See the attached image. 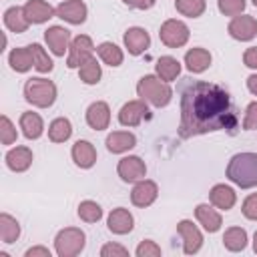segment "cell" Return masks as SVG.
Here are the masks:
<instances>
[{"label": "cell", "instance_id": "obj_1", "mask_svg": "<svg viewBox=\"0 0 257 257\" xmlns=\"http://www.w3.org/2000/svg\"><path fill=\"white\" fill-rule=\"evenodd\" d=\"M237 124V110L231 94L223 86L207 80H193L181 88V139L217 131L235 133Z\"/></svg>", "mask_w": 257, "mask_h": 257}, {"label": "cell", "instance_id": "obj_2", "mask_svg": "<svg viewBox=\"0 0 257 257\" xmlns=\"http://www.w3.org/2000/svg\"><path fill=\"white\" fill-rule=\"evenodd\" d=\"M227 179L241 189L257 187V153H237L229 159Z\"/></svg>", "mask_w": 257, "mask_h": 257}, {"label": "cell", "instance_id": "obj_3", "mask_svg": "<svg viewBox=\"0 0 257 257\" xmlns=\"http://www.w3.org/2000/svg\"><path fill=\"white\" fill-rule=\"evenodd\" d=\"M137 94H139L141 100H145V102H149L157 108H163L171 102L173 88H171L169 82L161 80L157 74H145L137 82Z\"/></svg>", "mask_w": 257, "mask_h": 257}, {"label": "cell", "instance_id": "obj_4", "mask_svg": "<svg viewBox=\"0 0 257 257\" xmlns=\"http://www.w3.org/2000/svg\"><path fill=\"white\" fill-rule=\"evenodd\" d=\"M56 84L42 76H32L24 82V98L36 108H48L56 100Z\"/></svg>", "mask_w": 257, "mask_h": 257}, {"label": "cell", "instance_id": "obj_5", "mask_svg": "<svg viewBox=\"0 0 257 257\" xmlns=\"http://www.w3.org/2000/svg\"><path fill=\"white\" fill-rule=\"evenodd\" d=\"M86 245V235L78 227H64L54 237V251L58 257H76Z\"/></svg>", "mask_w": 257, "mask_h": 257}, {"label": "cell", "instance_id": "obj_6", "mask_svg": "<svg viewBox=\"0 0 257 257\" xmlns=\"http://www.w3.org/2000/svg\"><path fill=\"white\" fill-rule=\"evenodd\" d=\"M189 26L183 22V20H177V18H169L161 24L159 28V38L165 46L169 48H181L189 42Z\"/></svg>", "mask_w": 257, "mask_h": 257}, {"label": "cell", "instance_id": "obj_7", "mask_svg": "<svg viewBox=\"0 0 257 257\" xmlns=\"http://www.w3.org/2000/svg\"><path fill=\"white\" fill-rule=\"evenodd\" d=\"M94 44L92 38L86 34H78L72 38L70 48H68V56H66V66L68 68H78L80 64H84L88 58H92L94 54Z\"/></svg>", "mask_w": 257, "mask_h": 257}, {"label": "cell", "instance_id": "obj_8", "mask_svg": "<svg viewBox=\"0 0 257 257\" xmlns=\"http://www.w3.org/2000/svg\"><path fill=\"white\" fill-rule=\"evenodd\" d=\"M177 233L181 235L183 239V253L185 255H195L199 253V249L203 247V233L201 229L189 221V219H181L177 223Z\"/></svg>", "mask_w": 257, "mask_h": 257}, {"label": "cell", "instance_id": "obj_9", "mask_svg": "<svg viewBox=\"0 0 257 257\" xmlns=\"http://www.w3.org/2000/svg\"><path fill=\"white\" fill-rule=\"evenodd\" d=\"M227 32L231 38L241 40V42H249L257 36V18L251 14H239L233 16V20L227 26Z\"/></svg>", "mask_w": 257, "mask_h": 257}, {"label": "cell", "instance_id": "obj_10", "mask_svg": "<svg viewBox=\"0 0 257 257\" xmlns=\"http://www.w3.org/2000/svg\"><path fill=\"white\" fill-rule=\"evenodd\" d=\"M116 173L118 177L124 181V183H137L141 179H145L147 175V165L141 157L137 155H128V157H122L116 165Z\"/></svg>", "mask_w": 257, "mask_h": 257}, {"label": "cell", "instance_id": "obj_11", "mask_svg": "<svg viewBox=\"0 0 257 257\" xmlns=\"http://www.w3.org/2000/svg\"><path fill=\"white\" fill-rule=\"evenodd\" d=\"M157 197H159V187H157V183L151 181V179H141V181H137L135 187H133V191H131V203H133L135 207H141V209L151 207V205L157 201Z\"/></svg>", "mask_w": 257, "mask_h": 257}, {"label": "cell", "instance_id": "obj_12", "mask_svg": "<svg viewBox=\"0 0 257 257\" xmlns=\"http://www.w3.org/2000/svg\"><path fill=\"white\" fill-rule=\"evenodd\" d=\"M44 40L50 48V52L54 56H64V52H68L70 48V30L64 26H48L44 30Z\"/></svg>", "mask_w": 257, "mask_h": 257}, {"label": "cell", "instance_id": "obj_13", "mask_svg": "<svg viewBox=\"0 0 257 257\" xmlns=\"http://www.w3.org/2000/svg\"><path fill=\"white\" fill-rule=\"evenodd\" d=\"M149 108H147V102L137 98V100H128L120 106L118 110V122L122 126H139L143 122V118L147 116Z\"/></svg>", "mask_w": 257, "mask_h": 257}, {"label": "cell", "instance_id": "obj_14", "mask_svg": "<svg viewBox=\"0 0 257 257\" xmlns=\"http://www.w3.org/2000/svg\"><path fill=\"white\" fill-rule=\"evenodd\" d=\"M56 16L68 24H82L88 16V8L82 0H62L56 6Z\"/></svg>", "mask_w": 257, "mask_h": 257}, {"label": "cell", "instance_id": "obj_15", "mask_svg": "<svg viewBox=\"0 0 257 257\" xmlns=\"http://www.w3.org/2000/svg\"><path fill=\"white\" fill-rule=\"evenodd\" d=\"M122 42H124V48L128 50V54L133 56H139L143 54L145 50H149L151 46V36L145 28L141 26H131L124 34H122Z\"/></svg>", "mask_w": 257, "mask_h": 257}, {"label": "cell", "instance_id": "obj_16", "mask_svg": "<svg viewBox=\"0 0 257 257\" xmlns=\"http://www.w3.org/2000/svg\"><path fill=\"white\" fill-rule=\"evenodd\" d=\"M106 227H108V231L114 233V235H126V233H131L133 227H135V217H133V213H131L128 209L116 207V209H112V211L108 213V217H106Z\"/></svg>", "mask_w": 257, "mask_h": 257}, {"label": "cell", "instance_id": "obj_17", "mask_svg": "<svg viewBox=\"0 0 257 257\" xmlns=\"http://www.w3.org/2000/svg\"><path fill=\"white\" fill-rule=\"evenodd\" d=\"M86 124L94 131H104L110 124V106L104 100H94L86 108Z\"/></svg>", "mask_w": 257, "mask_h": 257}, {"label": "cell", "instance_id": "obj_18", "mask_svg": "<svg viewBox=\"0 0 257 257\" xmlns=\"http://www.w3.org/2000/svg\"><path fill=\"white\" fill-rule=\"evenodd\" d=\"M195 219L199 221V225L207 231V233H217L223 225V217L217 211V207L207 205V203H199L195 207Z\"/></svg>", "mask_w": 257, "mask_h": 257}, {"label": "cell", "instance_id": "obj_19", "mask_svg": "<svg viewBox=\"0 0 257 257\" xmlns=\"http://www.w3.org/2000/svg\"><path fill=\"white\" fill-rule=\"evenodd\" d=\"M209 201H211L213 207H217L221 211H229L237 203V193H235L233 187H229L225 183H217L209 191Z\"/></svg>", "mask_w": 257, "mask_h": 257}, {"label": "cell", "instance_id": "obj_20", "mask_svg": "<svg viewBox=\"0 0 257 257\" xmlns=\"http://www.w3.org/2000/svg\"><path fill=\"white\" fill-rule=\"evenodd\" d=\"M24 14L30 24H44L56 16V8H52L46 0H28L24 4Z\"/></svg>", "mask_w": 257, "mask_h": 257}, {"label": "cell", "instance_id": "obj_21", "mask_svg": "<svg viewBox=\"0 0 257 257\" xmlns=\"http://www.w3.org/2000/svg\"><path fill=\"white\" fill-rule=\"evenodd\" d=\"M70 155H72L74 165L80 167V169H90L96 163V149H94V145L90 141H84V139H78L72 145Z\"/></svg>", "mask_w": 257, "mask_h": 257}, {"label": "cell", "instance_id": "obj_22", "mask_svg": "<svg viewBox=\"0 0 257 257\" xmlns=\"http://www.w3.org/2000/svg\"><path fill=\"white\" fill-rule=\"evenodd\" d=\"M4 161H6V167H8L10 171H14V173H24V171L30 169V165H32V161H34V155H32V151H30L28 147H14V149H10V151L6 153Z\"/></svg>", "mask_w": 257, "mask_h": 257}, {"label": "cell", "instance_id": "obj_23", "mask_svg": "<svg viewBox=\"0 0 257 257\" xmlns=\"http://www.w3.org/2000/svg\"><path fill=\"white\" fill-rule=\"evenodd\" d=\"M211 62H213L211 52H209L207 48H201V46H195V48L187 50V54H185V66H187V70L193 72V74L205 72V70L211 66Z\"/></svg>", "mask_w": 257, "mask_h": 257}, {"label": "cell", "instance_id": "obj_24", "mask_svg": "<svg viewBox=\"0 0 257 257\" xmlns=\"http://www.w3.org/2000/svg\"><path fill=\"white\" fill-rule=\"evenodd\" d=\"M20 128H22V135L28 139V141H36L42 137L44 133V120L38 112H32V110H26L20 114V120H18Z\"/></svg>", "mask_w": 257, "mask_h": 257}, {"label": "cell", "instance_id": "obj_25", "mask_svg": "<svg viewBox=\"0 0 257 257\" xmlns=\"http://www.w3.org/2000/svg\"><path fill=\"white\" fill-rule=\"evenodd\" d=\"M104 143L112 155H120V153H126L137 147V137L128 131H112Z\"/></svg>", "mask_w": 257, "mask_h": 257}, {"label": "cell", "instance_id": "obj_26", "mask_svg": "<svg viewBox=\"0 0 257 257\" xmlns=\"http://www.w3.org/2000/svg\"><path fill=\"white\" fill-rule=\"evenodd\" d=\"M4 26L14 32V34H20V32H26L30 22L24 14V6H10L4 10Z\"/></svg>", "mask_w": 257, "mask_h": 257}, {"label": "cell", "instance_id": "obj_27", "mask_svg": "<svg viewBox=\"0 0 257 257\" xmlns=\"http://www.w3.org/2000/svg\"><path fill=\"white\" fill-rule=\"evenodd\" d=\"M8 64L14 72H28L30 68H34V58L30 52V46L12 48L8 54Z\"/></svg>", "mask_w": 257, "mask_h": 257}, {"label": "cell", "instance_id": "obj_28", "mask_svg": "<svg viewBox=\"0 0 257 257\" xmlns=\"http://www.w3.org/2000/svg\"><path fill=\"white\" fill-rule=\"evenodd\" d=\"M155 70H157V76L161 80L171 82L181 74V62L175 56H161L155 64Z\"/></svg>", "mask_w": 257, "mask_h": 257}, {"label": "cell", "instance_id": "obj_29", "mask_svg": "<svg viewBox=\"0 0 257 257\" xmlns=\"http://www.w3.org/2000/svg\"><path fill=\"white\" fill-rule=\"evenodd\" d=\"M96 54H98V58L104 62V64H108V66H120L122 64V60H124V54H122V48L120 46H116L114 42H100L98 46H96Z\"/></svg>", "mask_w": 257, "mask_h": 257}, {"label": "cell", "instance_id": "obj_30", "mask_svg": "<svg viewBox=\"0 0 257 257\" xmlns=\"http://www.w3.org/2000/svg\"><path fill=\"white\" fill-rule=\"evenodd\" d=\"M247 231L245 229H241V227H229L227 231H225V235H223V245H225V249L227 251H231V253H239V251H243L245 247H247Z\"/></svg>", "mask_w": 257, "mask_h": 257}, {"label": "cell", "instance_id": "obj_31", "mask_svg": "<svg viewBox=\"0 0 257 257\" xmlns=\"http://www.w3.org/2000/svg\"><path fill=\"white\" fill-rule=\"evenodd\" d=\"M72 135V122L66 116H58L48 124V139L52 143H66Z\"/></svg>", "mask_w": 257, "mask_h": 257}, {"label": "cell", "instance_id": "obj_32", "mask_svg": "<svg viewBox=\"0 0 257 257\" xmlns=\"http://www.w3.org/2000/svg\"><path fill=\"white\" fill-rule=\"evenodd\" d=\"M18 237H20V223H18L12 215L2 213V215H0V239H2V243L10 245V243H14Z\"/></svg>", "mask_w": 257, "mask_h": 257}, {"label": "cell", "instance_id": "obj_33", "mask_svg": "<svg viewBox=\"0 0 257 257\" xmlns=\"http://www.w3.org/2000/svg\"><path fill=\"white\" fill-rule=\"evenodd\" d=\"M78 76H80V80H82L84 84H98V80H100V76H102V68H100L98 60L92 56V58H88L84 64H80V66H78Z\"/></svg>", "mask_w": 257, "mask_h": 257}, {"label": "cell", "instance_id": "obj_34", "mask_svg": "<svg viewBox=\"0 0 257 257\" xmlns=\"http://www.w3.org/2000/svg\"><path fill=\"white\" fill-rule=\"evenodd\" d=\"M30 46V52H32V58H34V68L38 70V72H50L52 68H54V62H52V58L48 56V52H46V48H42V44H38V42H32V44H28Z\"/></svg>", "mask_w": 257, "mask_h": 257}, {"label": "cell", "instance_id": "obj_35", "mask_svg": "<svg viewBox=\"0 0 257 257\" xmlns=\"http://www.w3.org/2000/svg\"><path fill=\"white\" fill-rule=\"evenodd\" d=\"M175 8L179 14L187 16V18H199V16H203L207 2L205 0H175Z\"/></svg>", "mask_w": 257, "mask_h": 257}, {"label": "cell", "instance_id": "obj_36", "mask_svg": "<svg viewBox=\"0 0 257 257\" xmlns=\"http://www.w3.org/2000/svg\"><path fill=\"white\" fill-rule=\"evenodd\" d=\"M76 213H78V217H80L84 223H96V221L102 219V207H100L96 201H90V199L80 201Z\"/></svg>", "mask_w": 257, "mask_h": 257}, {"label": "cell", "instance_id": "obj_37", "mask_svg": "<svg viewBox=\"0 0 257 257\" xmlns=\"http://www.w3.org/2000/svg\"><path fill=\"white\" fill-rule=\"evenodd\" d=\"M247 0H217V8L223 16H239L243 14Z\"/></svg>", "mask_w": 257, "mask_h": 257}, {"label": "cell", "instance_id": "obj_38", "mask_svg": "<svg viewBox=\"0 0 257 257\" xmlns=\"http://www.w3.org/2000/svg\"><path fill=\"white\" fill-rule=\"evenodd\" d=\"M16 139H18L16 126L12 124V120L6 114H2L0 116V141H2V145H12V143H16Z\"/></svg>", "mask_w": 257, "mask_h": 257}, {"label": "cell", "instance_id": "obj_39", "mask_svg": "<svg viewBox=\"0 0 257 257\" xmlns=\"http://www.w3.org/2000/svg\"><path fill=\"white\" fill-rule=\"evenodd\" d=\"M135 253H137V257H161L163 251H161V247L153 239H145V241H141L137 245Z\"/></svg>", "mask_w": 257, "mask_h": 257}, {"label": "cell", "instance_id": "obj_40", "mask_svg": "<svg viewBox=\"0 0 257 257\" xmlns=\"http://www.w3.org/2000/svg\"><path fill=\"white\" fill-rule=\"evenodd\" d=\"M241 213L245 219L249 221H257V193H251L245 197L243 205H241Z\"/></svg>", "mask_w": 257, "mask_h": 257}, {"label": "cell", "instance_id": "obj_41", "mask_svg": "<svg viewBox=\"0 0 257 257\" xmlns=\"http://www.w3.org/2000/svg\"><path fill=\"white\" fill-rule=\"evenodd\" d=\"M243 128L245 131H255L257 128V100L249 102L243 114Z\"/></svg>", "mask_w": 257, "mask_h": 257}, {"label": "cell", "instance_id": "obj_42", "mask_svg": "<svg viewBox=\"0 0 257 257\" xmlns=\"http://www.w3.org/2000/svg\"><path fill=\"white\" fill-rule=\"evenodd\" d=\"M128 249L118 243H104L100 247V257H126Z\"/></svg>", "mask_w": 257, "mask_h": 257}, {"label": "cell", "instance_id": "obj_43", "mask_svg": "<svg viewBox=\"0 0 257 257\" xmlns=\"http://www.w3.org/2000/svg\"><path fill=\"white\" fill-rule=\"evenodd\" d=\"M243 64H245L247 68L257 70V46H249V48L243 52Z\"/></svg>", "mask_w": 257, "mask_h": 257}, {"label": "cell", "instance_id": "obj_44", "mask_svg": "<svg viewBox=\"0 0 257 257\" xmlns=\"http://www.w3.org/2000/svg\"><path fill=\"white\" fill-rule=\"evenodd\" d=\"M157 0H122V4H126L128 8H137V10H149L155 6Z\"/></svg>", "mask_w": 257, "mask_h": 257}, {"label": "cell", "instance_id": "obj_45", "mask_svg": "<svg viewBox=\"0 0 257 257\" xmlns=\"http://www.w3.org/2000/svg\"><path fill=\"white\" fill-rule=\"evenodd\" d=\"M50 255H52L50 249L42 247V245H34L30 249H26V253H24V257H50Z\"/></svg>", "mask_w": 257, "mask_h": 257}, {"label": "cell", "instance_id": "obj_46", "mask_svg": "<svg viewBox=\"0 0 257 257\" xmlns=\"http://www.w3.org/2000/svg\"><path fill=\"white\" fill-rule=\"evenodd\" d=\"M247 88H249L251 94L257 96V74H249L247 76Z\"/></svg>", "mask_w": 257, "mask_h": 257}, {"label": "cell", "instance_id": "obj_47", "mask_svg": "<svg viewBox=\"0 0 257 257\" xmlns=\"http://www.w3.org/2000/svg\"><path fill=\"white\" fill-rule=\"evenodd\" d=\"M253 251L257 253V231H255V235H253Z\"/></svg>", "mask_w": 257, "mask_h": 257}, {"label": "cell", "instance_id": "obj_48", "mask_svg": "<svg viewBox=\"0 0 257 257\" xmlns=\"http://www.w3.org/2000/svg\"><path fill=\"white\" fill-rule=\"evenodd\" d=\"M253 4H255V6H257V0H253Z\"/></svg>", "mask_w": 257, "mask_h": 257}]
</instances>
